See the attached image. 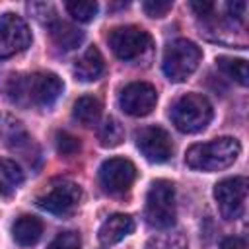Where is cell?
<instances>
[{
  "label": "cell",
  "mask_w": 249,
  "mask_h": 249,
  "mask_svg": "<svg viewBox=\"0 0 249 249\" xmlns=\"http://www.w3.org/2000/svg\"><path fill=\"white\" fill-rule=\"evenodd\" d=\"M29 43H31V31L27 23L12 12L2 14L0 16V58H10L25 51Z\"/></svg>",
  "instance_id": "cell-10"
},
{
  "label": "cell",
  "mask_w": 249,
  "mask_h": 249,
  "mask_svg": "<svg viewBox=\"0 0 249 249\" xmlns=\"http://www.w3.org/2000/svg\"><path fill=\"white\" fill-rule=\"evenodd\" d=\"M0 136L12 150H18L21 154H27V148L33 146L27 130L21 126L19 121L10 115H0Z\"/></svg>",
  "instance_id": "cell-15"
},
{
  "label": "cell",
  "mask_w": 249,
  "mask_h": 249,
  "mask_svg": "<svg viewBox=\"0 0 249 249\" xmlns=\"http://www.w3.org/2000/svg\"><path fill=\"white\" fill-rule=\"evenodd\" d=\"M214 198L218 202L220 214L226 220H239L245 214L247 202V177L235 175L222 179L214 187Z\"/></svg>",
  "instance_id": "cell-8"
},
{
  "label": "cell",
  "mask_w": 249,
  "mask_h": 249,
  "mask_svg": "<svg viewBox=\"0 0 249 249\" xmlns=\"http://www.w3.org/2000/svg\"><path fill=\"white\" fill-rule=\"evenodd\" d=\"M202 53L200 49L189 39H175L163 51L161 68L167 80L171 82H185L200 64Z\"/></svg>",
  "instance_id": "cell-5"
},
{
  "label": "cell",
  "mask_w": 249,
  "mask_h": 249,
  "mask_svg": "<svg viewBox=\"0 0 249 249\" xmlns=\"http://www.w3.org/2000/svg\"><path fill=\"white\" fill-rule=\"evenodd\" d=\"M23 183V171L14 160L0 158V198L12 196Z\"/></svg>",
  "instance_id": "cell-18"
},
{
  "label": "cell",
  "mask_w": 249,
  "mask_h": 249,
  "mask_svg": "<svg viewBox=\"0 0 249 249\" xmlns=\"http://www.w3.org/2000/svg\"><path fill=\"white\" fill-rule=\"evenodd\" d=\"M107 41H109V47L115 53V56L121 60H134L142 53H146L148 47L152 45L150 33L138 25L115 27L109 31Z\"/></svg>",
  "instance_id": "cell-7"
},
{
  "label": "cell",
  "mask_w": 249,
  "mask_h": 249,
  "mask_svg": "<svg viewBox=\"0 0 249 249\" xmlns=\"http://www.w3.org/2000/svg\"><path fill=\"white\" fill-rule=\"evenodd\" d=\"M82 200V189L68 179L53 181L39 196L37 206L54 214V216H70Z\"/></svg>",
  "instance_id": "cell-6"
},
{
  "label": "cell",
  "mask_w": 249,
  "mask_h": 249,
  "mask_svg": "<svg viewBox=\"0 0 249 249\" xmlns=\"http://www.w3.org/2000/svg\"><path fill=\"white\" fill-rule=\"evenodd\" d=\"M54 144H56L58 154H62V156H76V154L80 152V148H82L80 138L74 136V134H70V132H66V130L56 132Z\"/></svg>",
  "instance_id": "cell-24"
},
{
  "label": "cell",
  "mask_w": 249,
  "mask_h": 249,
  "mask_svg": "<svg viewBox=\"0 0 249 249\" xmlns=\"http://www.w3.org/2000/svg\"><path fill=\"white\" fill-rule=\"evenodd\" d=\"M136 179V167L130 160L109 158L99 167V183L105 193L113 196H123L130 191Z\"/></svg>",
  "instance_id": "cell-9"
},
{
  "label": "cell",
  "mask_w": 249,
  "mask_h": 249,
  "mask_svg": "<svg viewBox=\"0 0 249 249\" xmlns=\"http://www.w3.org/2000/svg\"><path fill=\"white\" fill-rule=\"evenodd\" d=\"M220 249H247V245H245V239L243 237L231 235V237H226L220 243Z\"/></svg>",
  "instance_id": "cell-28"
},
{
  "label": "cell",
  "mask_w": 249,
  "mask_h": 249,
  "mask_svg": "<svg viewBox=\"0 0 249 249\" xmlns=\"http://www.w3.org/2000/svg\"><path fill=\"white\" fill-rule=\"evenodd\" d=\"M158 103V91L148 82H132L119 95L121 109L130 117H146Z\"/></svg>",
  "instance_id": "cell-12"
},
{
  "label": "cell",
  "mask_w": 249,
  "mask_h": 249,
  "mask_svg": "<svg viewBox=\"0 0 249 249\" xmlns=\"http://www.w3.org/2000/svg\"><path fill=\"white\" fill-rule=\"evenodd\" d=\"M169 117L181 132L195 134L212 121V105L200 93H185L171 105Z\"/></svg>",
  "instance_id": "cell-4"
},
{
  "label": "cell",
  "mask_w": 249,
  "mask_h": 249,
  "mask_svg": "<svg viewBox=\"0 0 249 249\" xmlns=\"http://www.w3.org/2000/svg\"><path fill=\"white\" fill-rule=\"evenodd\" d=\"M136 146L142 156L152 163H163L173 154V142L165 128L152 124L136 132Z\"/></svg>",
  "instance_id": "cell-11"
},
{
  "label": "cell",
  "mask_w": 249,
  "mask_h": 249,
  "mask_svg": "<svg viewBox=\"0 0 249 249\" xmlns=\"http://www.w3.org/2000/svg\"><path fill=\"white\" fill-rule=\"evenodd\" d=\"M228 10L231 14V18H235L237 21H245V12H247V2L239 0V2H230L228 4Z\"/></svg>",
  "instance_id": "cell-27"
},
{
  "label": "cell",
  "mask_w": 249,
  "mask_h": 249,
  "mask_svg": "<svg viewBox=\"0 0 249 249\" xmlns=\"http://www.w3.org/2000/svg\"><path fill=\"white\" fill-rule=\"evenodd\" d=\"M49 31H51L53 43L62 51H72V49L80 47L84 41V31H80L76 25H72L68 21H58V19L51 21Z\"/></svg>",
  "instance_id": "cell-17"
},
{
  "label": "cell",
  "mask_w": 249,
  "mask_h": 249,
  "mask_svg": "<svg viewBox=\"0 0 249 249\" xmlns=\"http://www.w3.org/2000/svg\"><path fill=\"white\" fill-rule=\"evenodd\" d=\"M175 187L167 179H156L146 195L144 218L156 230H169L175 224Z\"/></svg>",
  "instance_id": "cell-3"
},
{
  "label": "cell",
  "mask_w": 249,
  "mask_h": 249,
  "mask_svg": "<svg viewBox=\"0 0 249 249\" xmlns=\"http://www.w3.org/2000/svg\"><path fill=\"white\" fill-rule=\"evenodd\" d=\"M134 231V220L128 214H113L99 228V241L103 245H115Z\"/></svg>",
  "instance_id": "cell-13"
},
{
  "label": "cell",
  "mask_w": 249,
  "mask_h": 249,
  "mask_svg": "<svg viewBox=\"0 0 249 249\" xmlns=\"http://www.w3.org/2000/svg\"><path fill=\"white\" fill-rule=\"evenodd\" d=\"M241 152V146L231 136H220L210 142L193 144L187 150L185 161L189 167L198 171H220L230 167Z\"/></svg>",
  "instance_id": "cell-2"
},
{
  "label": "cell",
  "mask_w": 249,
  "mask_h": 249,
  "mask_svg": "<svg viewBox=\"0 0 249 249\" xmlns=\"http://www.w3.org/2000/svg\"><path fill=\"white\" fill-rule=\"evenodd\" d=\"M72 115L74 119L84 124V126H93L99 117H101V101L97 97H91V95H84L80 99H76L74 103V109H72Z\"/></svg>",
  "instance_id": "cell-19"
},
{
  "label": "cell",
  "mask_w": 249,
  "mask_h": 249,
  "mask_svg": "<svg viewBox=\"0 0 249 249\" xmlns=\"http://www.w3.org/2000/svg\"><path fill=\"white\" fill-rule=\"evenodd\" d=\"M105 72V60L97 47H88L74 64V74L80 82H95Z\"/></svg>",
  "instance_id": "cell-14"
},
{
  "label": "cell",
  "mask_w": 249,
  "mask_h": 249,
  "mask_svg": "<svg viewBox=\"0 0 249 249\" xmlns=\"http://www.w3.org/2000/svg\"><path fill=\"white\" fill-rule=\"evenodd\" d=\"M66 10L76 21L88 23L97 16L99 4L97 2H66Z\"/></svg>",
  "instance_id": "cell-22"
},
{
  "label": "cell",
  "mask_w": 249,
  "mask_h": 249,
  "mask_svg": "<svg viewBox=\"0 0 249 249\" xmlns=\"http://www.w3.org/2000/svg\"><path fill=\"white\" fill-rule=\"evenodd\" d=\"M97 140H99V144L103 148H115V146L123 144V140H124V128H123V124L117 119L107 117L99 124V128H97Z\"/></svg>",
  "instance_id": "cell-20"
},
{
  "label": "cell",
  "mask_w": 249,
  "mask_h": 249,
  "mask_svg": "<svg viewBox=\"0 0 249 249\" xmlns=\"http://www.w3.org/2000/svg\"><path fill=\"white\" fill-rule=\"evenodd\" d=\"M187 241L183 237L181 231H173V233H163V235H156L148 241L146 249H185Z\"/></svg>",
  "instance_id": "cell-23"
},
{
  "label": "cell",
  "mask_w": 249,
  "mask_h": 249,
  "mask_svg": "<svg viewBox=\"0 0 249 249\" xmlns=\"http://www.w3.org/2000/svg\"><path fill=\"white\" fill-rule=\"evenodd\" d=\"M43 235V222L37 216L23 214L12 224V237L18 245L29 247L35 245Z\"/></svg>",
  "instance_id": "cell-16"
},
{
  "label": "cell",
  "mask_w": 249,
  "mask_h": 249,
  "mask_svg": "<svg viewBox=\"0 0 249 249\" xmlns=\"http://www.w3.org/2000/svg\"><path fill=\"white\" fill-rule=\"evenodd\" d=\"M171 0H146L142 4L144 12L150 16V18H163L169 10H171Z\"/></svg>",
  "instance_id": "cell-26"
},
{
  "label": "cell",
  "mask_w": 249,
  "mask_h": 249,
  "mask_svg": "<svg viewBox=\"0 0 249 249\" xmlns=\"http://www.w3.org/2000/svg\"><path fill=\"white\" fill-rule=\"evenodd\" d=\"M191 8L196 12L198 18H208L210 12L214 10V4L212 2H191Z\"/></svg>",
  "instance_id": "cell-29"
},
{
  "label": "cell",
  "mask_w": 249,
  "mask_h": 249,
  "mask_svg": "<svg viewBox=\"0 0 249 249\" xmlns=\"http://www.w3.org/2000/svg\"><path fill=\"white\" fill-rule=\"evenodd\" d=\"M47 249H82L80 233H76V231H62V233H58L51 241V245Z\"/></svg>",
  "instance_id": "cell-25"
},
{
  "label": "cell",
  "mask_w": 249,
  "mask_h": 249,
  "mask_svg": "<svg viewBox=\"0 0 249 249\" xmlns=\"http://www.w3.org/2000/svg\"><path fill=\"white\" fill-rule=\"evenodd\" d=\"M218 68L230 76L231 80H235L241 86H247V60L245 58H231V56H218L216 58Z\"/></svg>",
  "instance_id": "cell-21"
},
{
  "label": "cell",
  "mask_w": 249,
  "mask_h": 249,
  "mask_svg": "<svg viewBox=\"0 0 249 249\" xmlns=\"http://www.w3.org/2000/svg\"><path fill=\"white\" fill-rule=\"evenodd\" d=\"M64 84L53 72H33V74H19L12 76L4 91L8 99L21 107H51L62 93Z\"/></svg>",
  "instance_id": "cell-1"
}]
</instances>
